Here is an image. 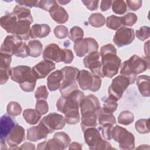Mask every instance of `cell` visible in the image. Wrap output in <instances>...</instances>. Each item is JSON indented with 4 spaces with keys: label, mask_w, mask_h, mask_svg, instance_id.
Returning a JSON list of instances; mask_svg holds the SVG:
<instances>
[{
    "label": "cell",
    "mask_w": 150,
    "mask_h": 150,
    "mask_svg": "<svg viewBox=\"0 0 150 150\" xmlns=\"http://www.w3.org/2000/svg\"><path fill=\"white\" fill-rule=\"evenodd\" d=\"M120 66L121 75L128 77L131 84H134L137 76L149 69V57H139L134 54L128 60L124 61Z\"/></svg>",
    "instance_id": "obj_1"
},
{
    "label": "cell",
    "mask_w": 150,
    "mask_h": 150,
    "mask_svg": "<svg viewBox=\"0 0 150 150\" xmlns=\"http://www.w3.org/2000/svg\"><path fill=\"white\" fill-rule=\"evenodd\" d=\"M10 74L11 80L18 83L23 91L32 92L35 89L37 79L30 67L20 65L12 67Z\"/></svg>",
    "instance_id": "obj_2"
},
{
    "label": "cell",
    "mask_w": 150,
    "mask_h": 150,
    "mask_svg": "<svg viewBox=\"0 0 150 150\" xmlns=\"http://www.w3.org/2000/svg\"><path fill=\"white\" fill-rule=\"evenodd\" d=\"M85 96L83 91L76 90L67 96L60 97L56 103L57 111L64 115L70 111L79 110Z\"/></svg>",
    "instance_id": "obj_3"
},
{
    "label": "cell",
    "mask_w": 150,
    "mask_h": 150,
    "mask_svg": "<svg viewBox=\"0 0 150 150\" xmlns=\"http://www.w3.org/2000/svg\"><path fill=\"white\" fill-rule=\"evenodd\" d=\"M63 74V80L59 87V91L63 96H67L73 91L78 89L77 77L79 70L74 67L66 66L61 69Z\"/></svg>",
    "instance_id": "obj_4"
},
{
    "label": "cell",
    "mask_w": 150,
    "mask_h": 150,
    "mask_svg": "<svg viewBox=\"0 0 150 150\" xmlns=\"http://www.w3.org/2000/svg\"><path fill=\"white\" fill-rule=\"evenodd\" d=\"M101 56L102 73L104 77L112 78L118 72L121 60L117 53L109 52L100 54Z\"/></svg>",
    "instance_id": "obj_5"
},
{
    "label": "cell",
    "mask_w": 150,
    "mask_h": 150,
    "mask_svg": "<svg viewBox=\"0 0 150 150\" xmlns=\"http://www.w3.org/2000/svg\"><path fill=\"white\" fill-rule=\"evenodd\" d=\"M112 138L119 143V148L122 150L133 149L135 147V137L127 129L120 125L113 127Z\"/></svg>",
    "instance_id": "obj_6"
},
{
    "label": "cell",
    "mask_w": 150,
    "mask_h": 150,
    "mask_svg": "<svg viewBox=\"0 0 150 150\" xmlns=\"http://www.w3.org/2000/svg\"><path fill=\"white\" fill-rule=\"evenodd\" d=\"M77 82L81 89L83 90H89L93 92L98 91L101 86V78L92 74L91 73L86 70L79 71Z\"/></svg>",
    "instance_id": "obj_7"
},
{
    "label": "cell",
    "mask_w": 150,
    "mask_h": 150,
    "mask_svg": "<svg viewBox=\"0 0 150 150\" xmlns=\"http://www.w3.org/2000/svg\"><path fill=\"white\" fill-rule=\"evenodd\" d=\"M129 84L131 81L128 77L122 75L117 76L108 87V97L115 101L119 100Z\"/></svg>",
    "instance_id": "obj_8"
},
{
    "label": "cell",
    "mask_w": 150,
    "mask_h": 150,
    "mask_svg": "<svg viewBox=\"0 0 150 150\" xmlns=\"http://www.w3.org/2000/svg\"><path fill=\"white\" fill-rule=\"evenodd\" d=\"M74 50L78 57H83L86 54L97 51L98 44L97 41L92 38L83 39L74 44Z\"/></svg>",
    "instance_id": "obj_9"
},
{
    "label": "cell",
    "mask_w": 150,
    "mask_h": 150,
    "mask_svg": "<svg viewBox=\"0 0 150 150\" xmlns=\"http://www.w3.org/2000/svg\"><path fill=\"white\" fill-rule=\"evenodd\" d=\"M40 122L44 124L50 134L54 131L63 129L66 124L64 117L56 112L49 114L44 117Z\"/></svg>",
    "instance_id": "obj_10"
},
{
    "label": "cell",
    "mask_w": 150,
    "mask_h": 150,
    "mask_svg": "<svg viewBox=\"0 0 150 150\" xmlns=\"http://www.w3.org/2000/svg\"><path fill=\"white\" fill-rule=\"evenodd\" d=\"M23 43L22 39L16 35H8L1 45L0 53L15 55Z\"/></svg>",
    "instance_id": "obj_11"
},
{
    "label": "cell",
    "mask_w": 150,
    "mask_h": 150,
    "mask_svg": "<svg viewBox=\"0 0 150 150\" xmlns=\"http://www.w3.org/2000/svg\"><path fill=\"white\" fill-rule=\"evenodd\" d=\"M134 39V30L124 26L117 30L114 36L113 42L118 47H120L131 43Z\"/></svg>",
    "instance_id": "obj_12"
},
{
    "label": "cell",
    "mask_w": 150,
    "mask_h": 150,
    "mask_svg": "<svg viewBox=\"0 0 150 150\" xmlns=\"http://www.w3.org/2000/svg\"><path fill=\"white\" fill-rule=\"evenodd\" d=\"M64 50L55 43H50L46 46L43 52V57L45 60L61 62L64 60Z\"/></svg>",
    "instance_id": "obj_13"
},
{
    "label": "cell",
    "mask_w": 150,
    "mask_h": 150,
    "mask_svg": "<svg viewBox=\"0 0 150 150\" xmlns=\"http://www.w3.org/2000/svg\"><path fill=\"white\" fill-rule=\"evenodd\" d=\"M25 129L16 124L12 128L5 140L9 146V149H16V147L25 140Z\"/></svg>",
    "instance_id": "obj_14"
},
{
    "label": "cell",
    "mask_w": 150,
    "mask_h": 150,
    "mask_svg": "<svg viewBox=\"0 0 150 150\" xmlns=\"http://www.w3.org/2000/svg\"><path fill=\"white\" fill-rule=\"evenodd\" d=\"M32 22L28 21L18 20L8 33L21 38L22 40H28L30 38V26Z\"/></svg>",
    "instance_id": "obj_15"
},
{
    "label": "cell",
    "mask_w": 150,
    "mask_h": 150,
    "mask_svg": "<svg viewBox=\"0 0 150 150\" xmlns=\"http://www.w3.org/2000/svg\"><path fill=\"white\" fill-rule=\"evenodd\" d=\"M16 124L15 120L12 118L9 114H4L1 118V127H0V136H1V149L3 146L5 149H7L5 140L11 132L12 128Z\"/></svg>",
    "instance_id": "obj_16"
},
{
    "label": "cell",
    "mask_w": 150,
    "mask_h": 150,
    "mask_svg": "<svg viewBox=\"0 0 150 150\" xmlns=\"http://www.w3.org/2000/svg\"><path fill=\"white\" fill-rule=\"evenodd\" d=\"M55 68L54 63L44 60L34 66L32 70L36 78L37 79H40L45 78Z\"/></svg>",
    "instance_id": "obj_17"
},
{
    "label": "cell",
    "mask_w": 150,
    "mask_h": 150,
    "mask_svg": "<svg viewBox=\"0 0 150 150\" xmlns=\"http://www.w3.org/2000/svg\"><path fill=\"white\" fill-rule=\"evenodd\" d=\"M84 132V138L86 143L91 150H96L97 146L103 140L100 131L96 127L86 129Z\"/></svg>",
    "instance_id": "obj_18"
},
{
    "label": "cell",
    "mask_w": 150,
    "mask_h": 150,
    "mask_svg": "<svg viewBox=\"0 0 150 150\" xmlns=\"http://www.w3.org/2000/svg\"><path fill=\"white\" fill-rule=\"evenodd\" d=\"M50 134L47 128L43 123L39 122L37 126H33L27 129L26 139L30 141L36 142L42 139H45Z\"/></svg>",
    "instance_id": "obj_19"
},
{
    "label": "cell",
    "mask_w": 150,
    "mask_h": 150,
    "mask_svg": "<svg viewBox=\"0 0 150 150\" xmlns=\"http://www.w3.org/2000/svg\"><path fill=\"white\" fill-rule=\"evenodd\" d=\"M80 108L81 114L87 111L97 112L101 108V105L97 97L94 95L90 94L85 97L82 100Z\"/></svg>",
    "instance_id": "obj_20"
},
{
    "label": "cell",
    "mask_w": 150,
    "mask_h": 150,
    "mask_svg": "<svg viewBox=\"0 0 150 150\" xmlns=\"http://www.w3.org/2000/svg\"><path fill=\"white\" fill-rule=\"evenodd\" d=\"M52 19L59 24L66 23L69 19V15L67 11L61 6L56 4L49 11Z\"/></svg>",
    "instance_id": "obj_21"
},
{
    "label": "cell",
    "mask_w": 150,
    "mask_h": 150,
    "mask_svg": "<svg viewBox=\"0 0 150 150\" xmlns=\"http://www.w3.org/2000/svg\"><path fill=\"white\" fill-rule=\"evenodd\" d=\"M81 127L83 131L86 129L96 127L98 125L97 114L96 112L87 111L81 114Z\"/></svg>",
    "instance_id": "obj_22"
},
{
    "label": "cell",
    "mask_w": 150,
    "mask_h": 150,
    "mask_svg": "<svg viewBox=\"0 0 150 150\" xmlns=\"http://www.w3.org/2000/svg\"><path fill=\"white\" fill-rule=\"evenodd\" d=\"M63 74L61 70H57L49 75L47 79V86L48 89L54 91L59 88L63 80Z\"/></svg>",
    "instance_id": "obj_23"
},
{
    "label": "cell",
    "mask_w": 150,
    "mask_h": 150,
    "mask_svg": "<svg viewBox=\"0 0 150 150\" xmlns=\"http://www.w3.org/2000/svg\"><path fill=\"white\" fill-rule=\"evenodd\" d=\"M50 28L47 24H35L30 28V37L32 39L43 38L49 35Z\"/></svg>",
    "instance_id": "obj_24"
},
{
    "label": "cell",
    "mask_w": 150,
    "mask_h": 150,
    "mask_svg": "<svg viewBox=\"0 0 150 150\" xmlns=\"http://www.w3.org/2000/svg\"><path fill=\"white\" fill-rule=\"evenodd\" d=\"M149 80L150 77L146 75H141L137 79V84L139 91L144 97H149Z\"/></svg>",
    "instance_id": "obj_25"
},
{
    "label": "cell",
    "mask_w": 150,
    "mask_h": 150,
    "mask_svg": "<svg viewBox=\"0 0 150 150\" xmlns=\"http://www.w3.org/2000/svg\"><path fill=\"white\" fill-rule=\"evenodd\" d=\"M16 16L18 20L28 21L30 22H33V18L32 16L30 11L27 7L16 5L12 12Z\"/></svg>",
    "instance_id": "obj_26"
},
{
    "label": "cell",
    "mask_w": 150,
    "mask_h": 150,
    "mask_svg": "<svg viewBox=\"0 0 150 150\" xmlns=\"http://www.w3.org/2000/svg\"><path fill=\"white\" fill-rule=\"evenodd\" d=\"M64 148L60 142L54 137L39 143L37 146V149H64Z\"/></svg>",
    "instance_id": "obj_27"
},
{
    "label": "cell",
    "mask_w": 150,
    "mask_h": 150,
    "mask_svg": "<svg viewBox=\"0 0 150 150\" xmlns=\"http://www.w3.org/2000/svg\"><path fill=\"white\" fill-rule=\"evenodd\" d=\"M97 114L98 122L101 126L105 124H111L112 125L116 124V119L112 113L105 112L101 107L97 112Z\"/></svg>",
    "instance_id": "obj_28"
},
{
    "label": "cell",
    "mask_w": 150,
    "mask_h": 150,
    "mask_svg": "<svg viewBox=\"0 0 150 150\" xmlns=\"http://www.w3.org/2000/svg\"><path fill=\"white\" fill-rule=\"evenodd\" d=\"M17 21L18 19L15 15L13 12H10L1 18L0 23L1 27L8 32Z\"/></svg>",
    "instance_id": "obj_29"
},
{
    "label": "cell",
    "mask_w": 150,
    "mask_h": 150,
    "mask_svg": "<svg viewBox=\"0 0 150 150\" xmlns=\"http://www.w3.org/2000/svg\"><path fill=\"white\" fill-rule=\"evenodd\" d=\"M29 56L38 57L40 56L43 50V45L38 40H30L28 44Z\"/></svg>",
    "instance_id": "obj_30"
},
{
    "label": "cell",
    "mask_w": 150,
    "mask_h": 150,
    "mask_svg": "<svg viewBox=\"0 0 150 150\" xmlns=\"http://www.w3.org/2000/svg\"><path fill=\"white\" fill-rule=\"evenodd\" d=\"M42 115L40 114L36 109L28 108L23 111V117L26 122L30 125H35L38 123L41 118Z\"/></svg>",
    "instance_id": "obj_31"
},
{
    "label": "cell",
    "mask_w": 150,
    "mask_h": 150,
    "mask_svg": "<svg viewBox=\"0 0 150 150\" xmlns=\"http://www.w3.org/2000/svg\"><path fill=\"white\" fill-rule=\"evenodd\" d=\"M106 26L112 30H118V29L125 26L122 17L111 15L107 18Z\"/></svg>",
    "instance_id": "obj_32"
},
{
    "label": "cell",
    "mask_w": 150,
    "mask_h": 150,
    "mask_svg": "<svg viewBox=\"0 0 150 150\" xmlns=\"http://www.w3.org/2000/svg\"><path fill=\"white\" fill-rule=\"evenodd\" d=\"M88 22L93 27L100 28L105 24V18L101 13H92L88 18Z\"/></svg>",
    "instance_id": "obj_33"
},
{
    "label": "cell",
    "mask_w": 150,
    "mask_h": 150,
    "mask_svg": "<svg viewBox=\"0 0 150 150\" xmlns=\"http://www.w3.org/2000/svg\"><path fill=\"white\" fill-rule=\"evenodd\" d=\"M134 120V114L127 110L121 112L118 117V122L124 125H128L131 124Z\"/></svg>",
    "instance_id": "obj_34"
},
{
    "label": "cell",
    "mask_w": 150,
    "mask_h": 150,
    "mask_svg": "<svg viewBox=\"0 0 150 150\" xmlns=\"http://www.w3.org/2000/svg\"><path fill=\"white\" fill-rule=\"evenodd\" d=\"M135 128L137 131L140 134H144L149 132V119H139L136 121Z\"/></svg>",
    "instance_id": "obj_35"
},
{
    "label": "cell",
    "mask_w": 150,
    "mask_h": 150,
    "mask_svg": "<svg viewBox=\"0 0 150 150\" xmlns=\"http://www.w3.org/2000/svg\"><path fill=\"white\" fill-rule=\"evenodd\" d=\"M112 10L114 13L118 15L124 14L127 11V6L123 0L112 1Z\"/></svg>",
    "instance_id": "obj_36"
},
{
    "label": "cell",
    "mask_w": 150,
    "mask_h": 150,
    "mask_svg": "<svg viewBox=\"0 0 150 150\" xmlns=\"http://www.w3.org/2000/svg\"><path fill=\"white\" fill-rule=\"evenodd\" d=\"M84 32L83 29L77 26L72 27L69 33V39L74 43L83 39Z\"/></svg>",
    "instance_id": "obj_37"
},
{
    "label": "cell",
    "mask_w": 150,
    "mask_h": 150,
    "mask_svg": "<svg viewBox=\"0 0 150 150\" xmlns=\"http://www.w3.org/2000/svg\"><path fill=\"white\" fill-rule=\"evenodd\" d=\"M6 112L9 115L16 117L21 114L22 107L16 101H10L7 105Z\"/></svg>",
    "instance_id": "obj_38"
},
{
    "label": "cell",
    "mask_w": 150,
    "mask_h": 150,
    "mask_svg": "<svg viewBox=\"0 0 150 150\" xmlns=\"http://www.w3.org/2000/svg\"><path fill=\"white\" fill-rule=\"evenodd\" d=\"M66 123L69 125H74L80 122V117L79 110L70 111L64 115Z\"/></svg>",
    "instance_id": "obj_39"
},
{
    "label": "cell",
    "mask_w": 150,
    "mask_h": 150,
    "mask_svg": "<svg viewBox=\"0 0 150 150\" xmlns=\"http://www.w3.org/2000/svg\"><path fill=\"white\" fill-rule=\"evenodd\" d=\"M118 107V104L117 101L110 98L109 97L106 98L104 100V104L103 110L107 112L113 113L116 111Z\"/></svg>",
    "instance_id": "obj_40"
},
{
    "label": "cell",
    "mask_w": 150,
    "mask_h": 150,
    "mask_svg": "<svg viewBox=\"0 0 150 150\" xmlns=\"http://www.w3.org/2000/svg\"><path fill=\"white\" fill-rule=\"evenodd\" d=\"M100 54L98 51L91 52L88 54L83 59V64L86 68H88L90 65L96 61L99 60Z\"/></svg>",
    "instance_id": "obj_41"
},
{
    "label": "cell",
    "mask_w": 150,
    "mask_h": 150,
    "mask_svg": "<svg viewBox=\"0 0 150 150\" xmlns=\"http://www.w3.org/2000/svg\"><path fill=\"white\" fill-rule=\"evenodd\" d=\"M88 69L90 70L92 74L100 78H104L102 73V63L99 60L96 61L91 64Z\"/></svg>",
    "instance_id": "obj_42"
},
{
    "label": "cell",
    "mask_w": 150,
    "mask_h": 150,
    "mask_svg": "<svg viewBox=\"0 0 150 150\" xmlns=\"http://www.w3.org/2000/svg\"><path fill=\"white\" fill-rule=\"evenodd\" d=\"M135 33L139 40L144 41L149 38L150 36V28L149 26H142L138 30H137Z\"/></svg>",
    "instance_id": "obj_43"
},
{
    "label": "cell",
    "mask_w": 150,
    "mask_h": 150,
    "mask_svg": "<svg viewBox=\"0 0 150 150\" xmlns=\"http://www.w3.org/2000/svg\"><path fill=\"white\" fill-rule=\"evenodd\" d=\"M53 137L57 139L63 145L64 149L67 148L71 142V139L66 133L64 132H57L54 134Z\"/></svg>",
    "instance_id": "obj_44"
},
{
    "label": "cell",
    "mask_w": 150,
    "mask_h": 150,
    "mask_svg": "<svg viewBox=\"0 0 150 150\" xmlns=\"http://www.w3.org/2000/svg\"><path fill=\"white\" fill-rule=\"evenodd\" d=\"M55 36L59 39H64L69 35V31L67 27L64 25H58L55 27L53 30Z\"/></svg>",
    "instance_id": "obj_45"
},
{
    "label": "cell",
    "mask_w": 150,
    "mask_h": 150,
    "mask_svg": "<svg viewBox=\"0 0 150 150\" xmlns=\"http://www.w3.org/2000/svg\"><path fill=\"white\" fill-rule=\"evenodd\" d=\"M112 128L113 125L111 124H105L99 128L101 131V134L105 139L110 141L112 139L111 134Z\"/></svg>",
    "instance_id": "obj_46"
},
{
    "label": "cell",
    "mask_w": 150,
    "mask_h": 150,
    "mask_svg": "<svg viewBox=\"0 0 150 150\" xmlns=\"http://www.w3.org/2000/svg\"><path fill=\"white\" fill-rule=\"evenodd\" d=\"M35 109L42 115L46 114L49 111V105L47 101L45 100H38Z\"/></svg>",
    "instance_id": "obj_47"
},
{
    "label": "cell",
    "mask_w": 150,
    "mask_h": 150,
    "mask_svg": "<svg viewBox=\"0 0 150 150\" xmlns=\"http://www.w3.org/2000/svg\"><path fill=\"white\" fill-rule=\"evenodd\" d=\"M122 19L125 26H132L137 22L138 18L136 14L134 13L129 12L124 15L122 16Z\"/></svg>",
    "instance_id": "obj_48"
},
{
    "label": "cell",
    "mask_w": 150,
    "mask_h": 150,
    "mask_svg": "<svg viewBox=\"0 0 150 150\" xmlns=\"http://www.w3.org/2000/svg\"><path fill=\"white\" fill-rule=\"evenodd\" d=\"M48 91L45 86H40L36 89L35 93V97L36 100H46L48 97Z\"/></svg>",
    "instance_id": "obj_49"
},
{
    "label": "cell",
    "mask_w": 150,
    "mask_h": 150,
    "mask_svg": "<svg viewBox=\"0 0 150 150\" xmlns=\"http://www.w3.org/2000/svg\"><path fill=\"white\" fill-rule=\"evenodd\" d=\"M11 69L9 67H0V84H4L11 76Z\"/></svg>",
    "instance_id": "obj_50"
},
{
    "label": "cell",
    "mask_w": 150,
    "mask_h": 150,
    "mask_svg": "<svg viewBox=\"0 0 150 150\" xmlns=\"http://www.w3.org/2000/svg\"><path fill=\"white\" fill-rule=\"evenodd\" d=\"M57 4V2L56 1L53 0H42L39 1V8L42 9L44 11H48L50 9V8L53 6L54 5Z\"/></svg>",
    "instance_id": "obj_51"
},
{
    "label": "cell",
    "mask_w": 150,
    "mask_h": 150,
    "mask_svg": "<svg viewBox=\"0 0 150 150\" xmlns=\"http://www.w3.org/2000/svg\"><path fill=\"white\" fill-rule=\"evenodd\" d=\"M11 60V56L0 53V67H9Z\"/></svg>",
    "instance_id": "obj_52"
},
{
    "label": "cell",
    "mask_w": 150,
    "mask_h": 150,
    "mask_svg": "<svg viewBox=\"0 0 150 150\" xmlns=\"http://www.w3.org/2000/svg\"><path fill=\"white\" fill-rule=\"evenodd\" d=\"M15 2L18 4L19 5L23 6L25 7H38L39 4V1H33V0H22L18 1L16 0Z\"/></svg>",
    "instance_id": "obj_53"
},
{
    "label": "cell",
    "mask_w": 150,
    "mask_h": 150,
    "mask_svg": "<svg viewBox=\"0 0 150 150\" xmlns=\"http://www.w3.org/2000/svg\"><path fill=\"white\" fill-rule=\"evenodd\" d=\"M142 1L141 0H135V1H126V4L128 5L129 9L133 11H136L138 10L142 6Z\"/></svg>",
    "instance_id": "obj_54"
},
{
    "label": "cell",
    "mask_w": 150,
    "mask_h": 150,
    "mask_svg": "<svg viewBox=\"0 0 150 150\" xmlns=\"http://www.w3.org/2000/svg\"><path fill=\"white\" fill-rule=\"evenodd\" d=\"M82 3L90 11L97 10L98 8L99 1H81Z\"/></svg>",
    "instance_id": "obj_55"
},
{
    "label": "cell",
    "mask_w": 150,
    "mask_h": 150,
    "mask_svg": "<svg viewBox=\"0 0 150 150\" xmlns=\"http://www.w3.org/2000/svg\"><path fill=\"white\" fill-rule=\"evenodd\" d=\"M64 60L63 63L66 64H69L71 63L74 59V54L71 50L67 49H64Z\"/></svg>",
    "instance_id": "obj_56"
},
{
    "label": "cell",
    "mask_w": 150,
    "mask_h": 150,
    "mask_svg": "<svg viewBox=\"0 0 150 150\" xmlns=\"http://www.w3.org/2000/svg\"><path fill=\"white\" fill-rule=\"evenodd\" d=\"M113 149L111 146V144L108 142L106 141L105 140L103 139L100 143L99 144V145L97 146L96 150H100V149Z\"/></svg>",
    "instance_id": "obj_57"
},
{
    "label": "cell",
    "mask_w": 150,
    "mask_h": 150,
    "mask_svg": "<svg viewBox=\"0 0 150 150\" xmlns=\"http://www.w3.org/2000/svg\"><path fill=\"white\" fill-rule=\"evenodd\" d=\"M112 5V1H102L100 4V9L103 12L108 10Z\"/></svg>",
    "instance_id": "obj_58"
},
{
    "label": "cell",
    "mask_w": 150,
    "mask_h": 150,
    "mask_svg": "<svg viewBox=\"0 0 150 150\" xmlns=\"http://www.w3.org/2000/svg\"><path fill=\"white\" fill-rule=\"evenodd\" d=\"M18 149H35V145L30 143V142H25L24 144H23L21 147H19Z\"/></svg>",
    "instance_id": "obj_59"
},
{
    "label": "cell",
    "mask_w": 150,
    "mask_h": 150,
    "mask_svg": "<svg viewBox=\"0 0 150 150\" xmlns=\"http://www.w3.org/2000/svg\"><path fill=\"white\" fill-rule=\"evenodd\" d=\"M82 149V145L78 142H72L71 144L69 145V149Z\"/></svg>",
    "instance_id": "obj_60"
},
{
    "label": "cell",
    "mask_w": 150,
    "mask_h": 150,
    "mask_svg": "<svg viewBox=\"0 0 150 150\" xmlns=\"http://www.w3.org/2000/svg\"><path fill=\"white\" fill-rule=\"evenodd\" d=\"M149 40L147 41L144 45V53L145 54H146V57H149Z\"/></svg>",
    "instance_id": "obj_61"
},
{
    "label": "cell",
    "mask_w": 150,
    "mask_h": 150,
    "mask_svg": "<svg viewBox=\"0 0 150 150\" xmlns=\"http://www.w3.org/2000/svg\"><path fill=\"white\" fill-rule=\"evenodd\" d=\"M56 2H59V4H62V5H66V4H68L69 2H70V1H56Z\"/></svg>",
    "instance_id": "obj_62"
}]
</instances>
